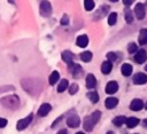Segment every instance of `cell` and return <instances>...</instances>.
Segmentation results:
<instances>
[{"label": "cell", "mask_w": 147, "mask_h": 134, "mask_svg": "<svg viewBox=\"0 0 147 134\" xmlns=\"http://www.w3.org/2000/svg\"><path fill=\"white\" fill-rule=\"evenodd\" d=\"M107 58L110 62H115V61H117V55L115 54V52H109L107 54Z\"/></svg>", "instance_id": "31"}, {"label": "cell", "mask_w": 147, "mask_h": 134, "mask_svg": "<svg viewBox=\"0 0 147 134\" xmlns=\"http://www.w3.org/2000/svg\"><path fill=\"white\" fill-rule=\"evenodd\" d=\"M142 124H144V126L147 128V119H145V120H142Z\"/></svg>", "instance_id": "38"}, {"label": "cell", "mask_w": 147, "mask_h": 134, "mask_svg": "<svg viewBox=\"0 0 147 134\" xmlns=\"http://www.w3.org/2000/svg\"><path fill=\"white\" fill-rule=\"evenodd\" d=\"M125 121H126L125 116H117V117H115V118L113 119V124H114V125H116L117 127L122 126V125H123Z\"/></svg>", "instance_id": "23"}, {"label": "cell", "mask_w": 147, "mask_h": 134, "mask_svg": "<svg viewBox=\"0 0 147 134\" xmlns=\"http://www.w3.org/2000/svg\"><path fill=\"white\" fill-rule=\"evenodd\" d=\"M146 6H147V0H146Z\"/></svg>", "instance_id": "44"}, {"label": "cell", "mask_w": 147, "mask_h": 134, "mask_svg": "<svg viewBox=\"0 0 147 134\" xmlns=\"http://www.w3.org/2000/svg\"><path fill=\"white\" fill-rule=\"evenodd\" d=\"M68 86H69V84H68V80H67V79H62V80L60 81L59 86H57V92H59V93H62V92H64V90L68 88Z\"/></svg>", "instance_id": "25"}, {"label": "cell", "mask_w": 147, "mask_h": 134, "mask_svg": "<svg viewBox=\"0 0 147 134\" xmlns=\"http://www.w3.org/2000/svg\"><path fill=\"white\" fill-rule=\"evenodd\" d=\"M111 69H113V63L110 61H105L101 64V72L103 74H109L111 72Z\"/></svg>", "instance_id": "18"}, {"label": "cell", "mask_w": 147, "mask_h": 134, "mask_svg": "<svg viewBox=\"0 0 147 134\" xmlns=\"http://www.w3.org/2000/svg\"><path fill=\"white\" fill-rule=\"evenodd\" d=\"M100 117H101V111H99V110L94 111L91 116L85 117L84 123H83L84 129H85V131H87V132H91V131L93 129L94 125L100 120Z\"/></svg>", "instance_id": "2"}, {"label": "cell", "mask_w": 147, "mask_h": 134, "mask_svg": "<svg viewBox=\"0 0 147 134\" xmlns=\"http://www.w3.org/2000/svg\"><path fill=\"white\" fill-rule=\"evenodd\" d=\"M145 14H146V10H145V5L139 2L134 7V15L138 19H142L145 17Z\"/></svg>", "instance_id": "6"}, {"label": "cell", "mask_w": 147, "mask_h": 134, "mask_svg": "<svg viewBox=\"0 0 147 134\" xmlns=\"http://www.w3.org/2000/svg\"><path fill=\"white\" fill-rule=\"evenodd\" d=\"M78 85L77 84H72V85H70L69 86V93L71 94V95H74V94H76L77 92H78Z\"/></svg>", "instance_id": "32"}, {"label": "cell", "mask_w": 147, "mask_h": 134, "mask_svg": "<svg viewBox=\"0 0 147 134\" xmlns=\"http://www.w3.org/2000/svg\"><path fill=\"white\" fill-rule=\"evenodd\" d=\"M134 60H136V62H137L138 64L145 63V61L147 60V53H146V50H145V49L138 50V52L136 53V55H134Z\"/></svg>", "instance_id": "10"}, {"label": "cell", "mask_w": 147, "mask_h": 134, "mask_svg": "<svg viewBox=\"0 0 147 134\" xmlns=\"http://www.w3.org/2000/svg\"><path fill=\"white\" fill-rule=\"evenodd\" d=\"M121 72H122V74L125 76V77L131 76V73H132V66H131V64L124 63V64L121 66Z\"/></svg>", "instance_id": "21"}, {"label": "cell", "mask_w": 147, "mask_h": 134, "mask_svg": "<svg viewBox=\"0 0 147 134\" xmlns=\"http://www.w3.org/2000/svg\"><path fill=\"white\" fill-rule=\"evenodd\" d=\"M76 134H85V133H83V132H78V133H76Z\"/></svg>", "instance_id": "41"}, {"label": "cell", "mask_w": 147, "mask_h": 134, "mask_svg": "<svg viewBox=\"0 0 147 134\" xmlns=\"http://www.w3.org/2000/svg\"><path fill=\"white\" fill-rule=\"evenodd\" d=\"M118 90V84L116 81H109L106 85V93L107 94H114Z\"/></svg>", "instance_id": "14"}, {"label": "cell", "mask_w": 147, "mask_h": 134, "mask_svg": "<svg viewBox=\"0 0 147 134\" xmlns=\"http://www.w3.org/2000/svg\"><path fill=\"white\" fill-rule=\"evenodd\" d=\"M61 24H62V25L69 24V17H68V15H63V17L61 18Z\"/></svg>", "instance_id": "34"}, {"label": "cell", "mask_w": 147, "mask_h": 134, "mask_svg": "<svg viewBox=\"0 0 147 134\" xmlns=\"http://www.w3.org/2000/svg\"><path fill=\"white\" fill-rule=\"evenodd\" d=\"M62 60H63L68 65L74 64V55H72V53L69 52V50H64V52L62 53Z\"/></svg>", "instance_id": "15"}, {"label": "cell", "mask_w": 147, "mask_h": 134, "mask_svg": "<svg viewBox=\"0 0 147 134\" xmlns=\"http://www.w3.org/2000/svg\"><path fill=\"white\" fill-rule=\"evenodd\" d=\"M76 44H77L78 47H82V48L86 47V46L88 45V38H87V36L82 34V36L77 37V39H76Z\"/></svg>", "instance_id": "16"}, {"label": "cell", "mask_w": 147, "mask_h": 134, "mask_svg": "<svg viewBox=\"0 0 147 134\" xmlns=\"http://www.w3.org/2000/svg\"><path fill=\"white\" fill-rule=\"evenodd\" d=\"M117 22V14L116 13H111L108 16V24L109 25H115V23Z\"/></svg>", "instance_id": "29"}, {"label": "cell", "mask_w": 147, "mask_h": 134, "mask_svg": "<svg viewBox=\"0 0 147 134\" xmlns=\"http://www.w3.org/2000/svg\"><path fill=\"white\" fill-rule=\"evenodd\" d=\"M21 85L31 95H38L42 89V82L40 80H38V79L26 78V79H23L21 81Z\"/></svg>", "instance_id": "1"}, {"label": "cell", "mask_w": 147, "mask_h": 134, "mask_svg": "<svg viewBox=\"0 0 147 134\" xmlns=\"http://www.w3.org/2000/svg\"><path fill=\"white\" fill-rule=\"evenodd\" d=\"M124 14H125L124 16H125L126 22H127V23H132V22H133V13H132L130 9H127V8H126Z\"/></svg>", "instance_id": "28"}, {"label": "cell", "mask_w": 147, "mask_h": 134, "mask_svg": "<svg viewBox=\"0 0 147 134\" xmlns=\"http://www.w3.org/2000/svg\"><path fill=\"white\" fill-rule=\"evenodd\" d=\"M59 79H60V74H59V72H57V71H53V72L51 73L49 78H48V81H49L51 85H54V84H56V81H57Z\"/></svg>", "instance_id": "24"}, {"label": "cell", "mask_w": 147, "mask_h": 134, "mask_svg": "<svg viewBox=\"0 0 147 134\" xmlns=\"http://www.w3.org/2000/svg\"><path fill=\"white\" fill-rule=\"evenodd\" d=\"M108 10H109V7L106 6V5H102V6L96 10V13L94 14V19H101L102 17H105V15L107 14Z\"/></svg>", "instance_id": "11"}, {"label": "cell", "mask_w": 147, "mask_h": 134, "mask_svg": "<svg viewBox=\"0 0 147 134\" xmlns=\"http://www.w3.org/2000/svg\"><path fill=\"white\" fill-rule=\"evenodd\" d=\"M94 1L93 0H84V7H85V9L87 10V11H90V10H92L93 8H94Z\"/></svg>", "instance_id": "30"}, {"label": "cell", "mask_w": 147, "mask_h": 134, "mask_svg": "<svg viewBox=\"0 0 147 134\" xmlns=\"http://www.w3.org/2000/svg\"><path fill=\"white\" fill-rule=\"evenodd\" d=\"M67 124H68L69 127H71V128H76V127L79 126V124H80V119H79V117H78L77 115H71V116L68 117V119H67Z\"/></svg>", "instance_id": "9"}, {"label": "cell", "mask_w": 147, "mask_h": 134, "mask_svg": "<svg viewBox=\"0 0 147 134\" xmlns=\"http://www.w3.org/2000/svg\"><path fill=\"white\" fill-rule=\"evenodd\" d=\"M138 41L140 45H146L147 44V29H141L139 32Z\"/></svg>", "instance_id": "20"}, {"label": "cell", "mask_w": 147, "mask_h": 134, "mask_svg": "<svg viewBox=\"0 0 147 134\" xmlns=\"http://www.w3.org/2000/svg\"><path fill=\"white\" fill-rule=\"evenodd\" d=\"M39 13L42 17H48L52 13V5L49 3V1L44 0L41 1L40 6H39Z\"/></svg>", "instance_id": "4"}, {"label": "cell", "mask_w": 147, "mask_h": 134, "mask_svg": "<svg viewBox=\"0 0 147 134\" xmlns=\"http://www.w3.org/2000/svg\"><path fill=\"white\" fill-rule=\"evenodd\" d=\"M87 97L90 98V101L92 103H96L99 101V94L95 92V90H92V92H88L87 93Z\"/></svg>", "instance_id": "26"}, {"label": "cell", "mask_w": 147, "mask_h": 134, "mask_svg": "<svg viewBox=\"0 0 147 134\" xmlns=\"http://www.w3.org/2000/svg\"><path fill=\"white\" fill-rule=\"evenodd\" d=\"M32 118H33V115H32V113H30V115H29V116H26L25 118H23V119L18 120V121H17V125H16V128H17L18 131H23V129H25V128L31 124Z\"/></svg>", "instance_id": "5"}, {"label": "cell", "mask_w": 147, "mask_h": 134, "mask_svg": "<svg viewBox=\"0 0 147 134\" xmlns=\"http://www.w3.org/2000/svg\"><path fill=\"white\" fill-rule=\"evenodd\" d=\"M125 124H126L127 128H134L136 126H138V125H139V119H138V118H136V117H130V118H127V119H126Z\"/></svg>", "instance_id": "22"}, {"label": "cell", "mask_w": 147, "mask_h": 134, "mask_svg": "<svg viewBox=\"0 0 147 134\" xmlns=\"http://www.w3.org/2000/svg\"><path fill=\"white\" fill-rule=\"evenodd\" d=\"M109 1H111V2H117L118 0H109Z\"/></svg>", "instance_id": "39"}, {"label": "cell", "mask_w": 147, "mask_h": 134, "mask_svg": "<svg viewBox=\"0 0 147 134\" xmlns=\"http://www.w3.org/2000/svg\"><path fill=\"white\" fill-rule=\"evenodd\" d=\"M92 53L91 52H83L82 54H80V58H82V61H84V62H90L91 60H92Z\"/></svg>", "instance_id": "27"}, {"label": "cell", "mask_w": 147, "mask_h": 134, "mask_svg": "<svg viewBox=\"0 0 147 134\" xmlns=\"http://www.w3.org/2000/svg\"><path fill=\"white\" fill-rule=\"evenodd\" d=\"M85 84H86V87H87V88H90V89L94 88V87L96 86V79H95V77H94V76H93L92 73L87 74Z\"/></svg>", "instance_id": "17"}, {"label": "cell", "mask_w": 147, "mask_h": 134, "mask_svg": "<svg viewBox=\"0 0 147 134\" xmlns=\"http://www.w3.org/2000/svg\"><path fill=\"white\" fill-rule=\"evenodd\" d=\"M133 84L136 85H144L147 82V74L142 73V72H138L133 76Z\"/></svg>", "instance_id": "8"}, {"label": "cell", "mask_w": 147, "mask_h": 134, "mask_svg": "<svg viewBox=\"0 0 147 134\" xmlns=\"http://www.w3.org/2000/svg\"><path fill=\"white\" fill-rule=\"evenodd\" d=\"M68 69L69 71L71 72V74L75 77V78H79L83 73V70H82V66L79 64H71V65H68Z\"/></svg>", "instance_id": "7"}, {"label": "cell", "mask_w": 147, "mask_h": 134, "mask_svg": "<svg viewBox=\"0 0 147 134\" xmlns=\"http://www.w3.org/2000/svg\"><path fill=\"white\" fill-rule=\"evenodd\" d=\"M133 1H134V0H123V3H124L125 6H130V5L133 3Z\"/></svg>", "instance_id": "36"}, {"label": "cell", "mask_w": 147, "mask_h": 134, "mask_svg": "<svg viewBox=\"0 0 147 134\" xmlns=\"http://www.w3.org/2000/svg\"><path fill=\"white\" fill-rule=\"evenodd\" d=\"M0 103L7 109L15 110L20 107V98L17 95H8V96H3L2 98H0Z\"/></svg>", "instance_id": "3"}, {"label": "cell", "mask_w": 147, "mask_h": 134, "mask_svg": "<svg viewBox=\"0 0 147 134\" xmlns=\"http://www.w3.org/2000/svg\"><path fill=\"white\" fill-rule=\"evenodd\" d=\"M142 107H144V102L139 98H134L130 103V109L133 110V111H139V110L142 109Z\"/></svg>", "instance_id": "13"}, {"label": "cell", "mask_w": 147, "mask_h": 134, "mask_svg": "<svg viewBox=\"0 0 147 134\" xmlns=\"http://www.w3.org/2000/svg\"><path fill=\"white\" fill-rule=\"evenodd\" d=\"M127 52H129L130 54H133V53H136V52H137V45H136L134 42H131V44H129V46H127Z\"/></svg>", "instance_id": "33"}, {"label": "cell", "mask_w": 147, "mask_h": 134, "mask_svg": "<svg viewBox=\"0 0 147 134\" xmlns=\"http://www.w3.org/2000/svg\"><path fill=\"white\" fill-rule=\"evenodd\" d=\"M107 134H114V133H113V132H111V131H109V132H108V133H107Z\"/></svg>", "instance_id": "40"}, {"label": "cell", "mask_w": 147, "mask_h": 134, "mask_svg": "<svg viewBox=\"0 0 147 134\" xmlns=\"http://www.w3.org/2000/svg\"><path fill=\"white\" fill-rule=\"evenodd\" d=\"M8 1H9L10 3H14V0H8Z\"/></svg>", "instance_id": "42"}, {"label": "cell", "mask_w": 147, "mask_h": 134, "mask_svg": "<svg viewBox=\"0 0 147 134\" xmlns=\"http://www.w3.org/2000/svg\"><path fill=\"white\" fill-rule=\"evenodd\" d=\"M145 70H146V71H147V65H146V66H145Z\"/></svg>", "instance_id": "43"}, {"label": "cell", "mask_w": 147, "mask_h": 134, "mask_svg": "<svg viewBox=\"0 0 147 134\" xmlns=\"http://www.w3.org/2000/svg\"><path fill=\"white\" fill-rule=\"evenodd\" d=\"M7 124H8L7 119H5V118H1V117H0V128L6 127V126H7Z\"/></svg>", "instance_id": "35"}, {"label": "cell", "mask_w": 147, "mask_h": 134, "mask_svg": "<svg viewBox=\"0 0 147 134\" xmlns=\"http://www.w3.org/2000/svg\"><path fill=\"white\" fill-rule=\"evenodd\" d=\"M117 104H118L117 97H108L105 102V105H106L107 109H114V108L117 107Z\"/></svg>", "instance_id": "19"}, {"label": "cell", "mask_w": 147, "mask_h": 134, "mask_svg": "<svg viewBox=\"0 0 147 134\" xmlns=\"http://www.w3.org/2000/svg\"><path fill=\"white\" fill-rule=\"evenodd\" d=\"M51 109H52V105H51V104H48V103L41 104L40 108L38 109V116H39V117H45V116H47L48 112L51 111Z\"/></svg>", "instance_id": "12"}, {"label": "cell", "mask_w": 147, "mask_h": 134, "mask_svg": "<svg viewBox=\"0 0 147 134\" xmlns=\"http://www.w3.org/2000/svg\"><path fill=\"white\" fill-rule=\"evenodd\" d=\"M57 134H68V132H67L65 129H61V131H59Z\"/></svg>", "instance_id": "37"}]
</instances>
